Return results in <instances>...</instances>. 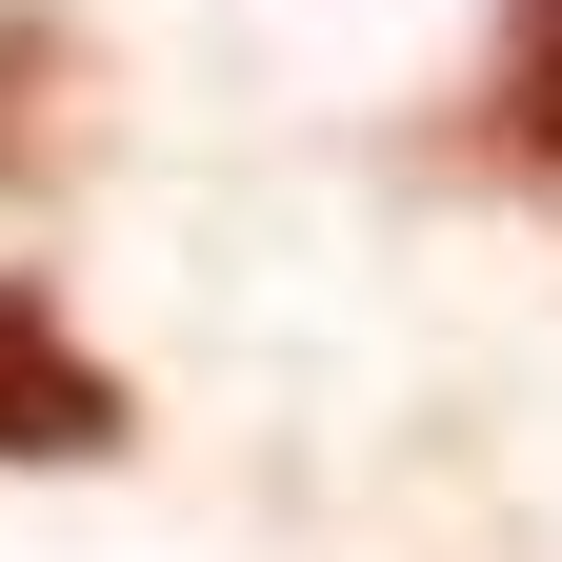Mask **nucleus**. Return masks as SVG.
Returning <instances> with one entry per match:
<instances>
[{
    "label": "nucleus",
    "instance_id": "f03ea898",
    "mask_svg": "<svg viewBox=\"0 0 562 562\" xmlns=\"http://www.w3.org/2000/svg\"><path fill=\"white\" fill-rule=\"evenodd\" d=\"M81 21H60V0H0V201H41L60 161H81Z\"/></svg>",
    "mask_w": 562,
    "mask_h": 562
},
{
    "label": "nucleus",
    "instance_id": "7ed1b4c3",
    "mask_svg": "<svg viewBox=\"0 0 562 562\" xmlns=\"http://www.w3.org/2000/svg\"><path fill=\"white\" fill-rule=\"evenodd\" d=\"M482 140H503L522 181H562V0H503V41H482Z\"/></svg>",
    "mask_w": 562,
    "mask_h": 562
},
{
    "label": "nucleus",
    "instance_id": "f257e3e1",
    "mask_svg": "<svg viewBox=\"0 0 562 562\" xmlns=\"http://www.w3.org/2000/svg\"><path fill=\"white\" fill-rule=\"evenodd\" d=\"M121 442H140L121 362L60 322V281H21V261H0V462H121Z\"/></svg>",
    "mask_w": 562,
    "mask_h": 562
}]
</instances>
